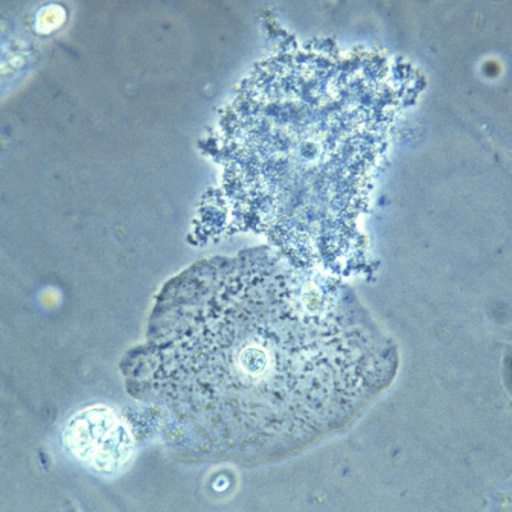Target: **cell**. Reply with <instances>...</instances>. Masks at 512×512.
Listing matches in <instances>:
<instances>
[{"label":"cell","mask_w":512,"mask_h":512,"mask_svg":"<svg viewBox=\"0 0 512 512\" xmlns=\"http://www.w3.org/2000/svg\"><path fill=\"white\" fill-rule=\"evenodd\" d=\"M397 367L396 346L358 305L300 291L273 259L248 255L169 283L125 373L177 445L259 463L346 428Z\"/></svg>","instance_id":"obj_1"},{"label":"cell","mask_w":512,"mask_h":512,"mask_svg":"<svg viewBox=\"0 0 512 512\" xmlns=\"http://www.w3.org/2000/svg\"><path fill=\"white\" fill-rule=\"evenodd\" d=\"M68 450L99 473H116L130 459L132 442L111 410L93 408L73 416L64 432Z\"/></svg>","instance_id":"obj_2"}]
</instances>
